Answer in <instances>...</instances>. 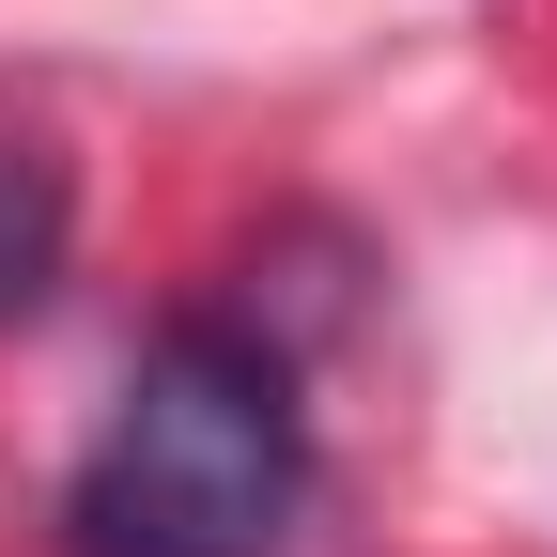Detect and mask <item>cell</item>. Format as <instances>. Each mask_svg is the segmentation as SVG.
Here are the masks:
<instances>
[{
	"mask_svg": "<svg viewBox=\"0 0 557 557\" xmlns=\"http://www.w3.org/2000/svg\"><path fill=\"white\" fill-rule=\"evenodd\" d=\"M310 527V403L295 357L233 310L139 341L109 434L62 480V557H278Z\"/></svg>",
	"mask_w": 557,
	"mask_h": 557,
	"instance_id": "cell-1",
	"label": "cell"
},
{
	"mask_svg": "<svg viewBox=\"0 0 557 557\" xmlns=\"http://www.w3.org/2000/svg\"><path fill=\"white\" fill-rule=\"evenodd\" d=\"M47 278H62V171L0 156V310H47Z\"/></svg>",
	"mask_w": 557,
	"mask_h": 557,
	"instance_id": "cell-2",
	"label": "cell"
}]
</instances>
